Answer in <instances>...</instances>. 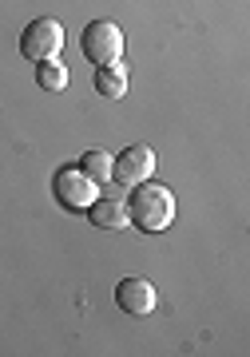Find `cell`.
<instances>
[{
    "mask_svg": "<svg viewBox=\"0 0 250 357\" xmlns=\"http://www.w3.org/2000/svg\"><path fill=\"white\" fill-rule=\"evenodd\" d=\"M80 171H84L96 187H103V183L112 178V155L108 151H84L80 155Z\"/></svg>",
    "mask_w": 250,
    "mask_h": 357,
    "instance_id": "cell-10",
    "label": "cell"
},
{
    "mask_svg": "<svg viewBox=\"0 0 250 357\" xmlns=\"http://www.w3.org/2000/svg\"><path fill=\"white\" fill-rule=\"evenodd\" d=\"M96 91L108 96V100H119L127 96V68L124 64H103L96 68Z\"/></svg>",
    "mask_w": 250,
    "mask_h": 357,
    "instance_id": "cell-8",
    "label": "cell"
},
{
    "mask_svg": "<svg viewBox=\"0 0 250 357\" xmlns=\"http://www.w3.org/2000/svg\"><path fill=\"white\" fill-rule=\"evenodd\" d=\"M68 64H60V60H44V64H36V88L48 91V96H56V91L68 88Z\"/></svg>",
    "mask_w": 250,
    "mask_h": 357,
    "instance_id": "cell-9",
    "label": "cell"
},
{
    "mask_svg": "<svg viewBox=\"0 0 250 357\" xmlns=\"http://www.w3.org/2000/svg\"><path fill=\"white\" fill-rule=\"evenodd\" d=\"M60 48H64V28H60V20H52V16H36V20L20 32V56H24L28 64L56 60Z\"/></svg>",
    "mask_w": 250,
    "mask_h": 357,
    "instance_id": "cell-3",
    "label": "cell"
},
{
    "mask_svg": "<svg viewBox=\"0 0 250 357\" xmlns=\"http://www.w3.org/2000/svg\"><path fill=\"white\" fill-rule=\"evenodd\" d=\"M151 171H155V151L143 147V143H131V147H124V151L112 159L115 187H135V183L151 178Z\"/></svg>",
    "mask_w": 250,
    "mask_h": 357,
    "instance_id": "cell-4",
    "label": "cell"
},
{
    "mask_svg": "<svg viewBox=\"0 0 250 357\" xmlns=\"http://www.w3.org/2000/svg\"><path fill=\"white\" fill-rule=\"evenodd\" d=\"M80 52L88 56V64L103 68V64H119L124 56V32L115 20H91L84 32H80Z\"/></svg>",
    "mask_w": 250,
    "mask_h": 357,
    "instance_id": "cell-2",
    "label": "cell"
},
{
    "mask_svg": "<svg viewBox=\"0 0 250 357\" xmlns=\"http://www.w3.org/2000/svg\"><path fill=\"white\" fill-rule=\"evenodd\" d=\"M155 302H159V294H155V286L147 278H124L115 286V306L124 314H131V318H147L155 310Z\"/></svg>",
    "mask_w": 250,
    "mask_h": 357,
    "instance_id": "cell-7",
    "label": "cell"
},
{
    "mask_svg": "<svg viewBox=\"0 0 250 357\" xmlns=\"http://www.w3.org/2000/svg\"><path fill=\"white\" fill-rule=\"evenodd\" d=\"M52 191H56L60 206H68V211H88V203L96 199L100 187H96L80 167H60V171H56V183H52Z\"/></svg>",
    "mask_w": 250,
    "mask_h": 357,
    "instance_id": "cell-5",
    "label": "cell"
},
{
    "mask_svg": "<svg viewBox=\"0 0 250 357\" xmlns=\"http://www.w3.org/2000/svg\"><path fill=\"white\" fill-rule=\"evenodd\" d=\"M88 218L100 230H124V227H131V222H127V195L119 191V187H100L96 199L88 203Z\"/></svg>",
    "mask_w": 250,
    "mask_h": 357,
    "instance_id": "cell-6",
    "label": "cell"
},
{
    "mask_svg": "<svg viewBox=\"0 0 250 357\" xmlns=\"http://www.w3.org/2000/svg\"><path fill=\"white\" fill-rule=\"evenodd\" d=\"M127 222L139 230H147V234H159L175 222V195L167 191L163 183H135V187H127Z\"/></svg>",
    "mask_w": 250,
    "mask_h": 357,
    "instance_id": "cell-1",
    "label": "cell"
}]
</instances>
